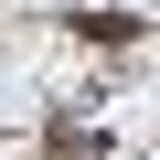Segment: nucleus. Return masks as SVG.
<instances>
[{"instance_id":"1","label":"nucleus","mask_w":160,"mask_h":160,"mask_svg":"<svg viewBox=\"0 0 160 160\" xmlns=\"http://www.w3.org/2000/svg\"><path fill=\"white\" fill-rule=\"evenodd\" d=\"M75 32H86V43H128L139 22H128V11H75Z\"/></svg>"}]
</instances>
